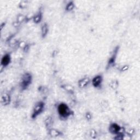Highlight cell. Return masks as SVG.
I'll return each instance as SVG.
<instances>
[{
    "label": "cell",
    "mask_w": 140,
    "mask_h": 140,
    "mask_svg": "<svg viewBox=\"0 0 140 140\" xmlns=\"http://www.w3.org/2000/svg\"><path fill=\"white\" fill-rule=\"evenodd\" d=\"M58 111L59 115L60 116L61 118H67L71 115V111L68 106L64 104V103H61L58 106Z\"/></svg>",
    "instance_id": "cell-1"
},
{
    "label": "cell",
    "mask_w": 140,
    "mask_h": 140,
    "mask_svg": "<svg viewBox=\"0 0 140 140\" xmlns=\"http://www.w3.org/2000/svg\"><path fill=\"white\" fill-rule=\"evenodd\" d=\"M32 82V76L29 73H26L22 77L20 86L22 90H25L31 84Z\"/></svg>",
    "instance_id": "cell-2"
},
{
    "label": "cell",
    "mask_w": 140,
    "mask_h": 140,
    "mask_svg": "<svg viewBox=\"0 0 140 140\" xmlns=\"http://www.w3.org/2000/svg\"><path fill=\"white\" fill-rule=\"evenodd\" d=\"M44 108V104L43 102H38L35 105L33 109V112L32 114V118L33 119L36 118L37 117L41 114Z\"/></svg>",
    "instance_id": "cell-3"
},
{
    "label": "cell",
    "mask_w": 140,
    "mask_h": 140,
    "mask_svg": "<svg viewBox=\"0 0 140 140\" xmlns=\"http://www.w3.org/2000/svg\"><path fill=\"white\" fill-rule=\"evenodd\" d=\"M121 127L119 126L116 123H112L110 125V128H109V131L112 134H115L117 135V134L119 133L121 130Z\"/></svg>",
    "instance_id": "cell-4"
},
{
    "label": "cell",
    "mask_w": 140,
    "mask_h": 140,
    "mask_svg": "<svg viewBox=\"0 0 140 140\" xmlns=\"http://www.w3.org/2000/svg\"><path fill=\"white\" fill-rule=\"evenodd\" d=\"M102 82V77L101 75L96 76L94 77L92 80V84L93 86L95 88L99 87L101 85Z\"/></svg>",
    "instance_id": "cell-5"
},
{
    "label": "cell",
    "mask_w": 140,
    "mask_h": 140,
    "mask_svg": "<svg viewBox=\"0 0 140 140\" xmlns=\"http://www.w3.org/2000/svg\"><path fill=\"white\" fill-rule=\"evenodd\" d=\"M90 83V79L88 77H85L78 81V87L80 88H84L87 87Z\"/></svg>",
    "instance_id": "cell-6"
},
{
    "label": "cell",
    "mask_w": 140,
    "mask_h": 140,
    "mask_svg": "<svg viewBox=\"0 0 140 140\" xmlns=\"http://www.w3.org/2000/svg\"><path fill=\"white\" fill-rule=\"evenodd\" d=\"M118 48H116L115 53L113 54V55L111 57V58L109 59V61L108 62V65H107V67L110 68L111 66L115 65V62H116V56L117 55V53H118Z\"/></svg>",
    "instance_id": "cell-7"
},
{
    "label": "cell",
    "mask_w": 140,
    "mask_h": 140,
    "mask_svg": "<svg viewBox=\"0 0 140 140\" xmlns=\"http://www.w3.org/2000/svg\"><path fill=\"white\" fill-rule=\"evenodd\" d=\"M1 102L3 105L7 106L10 102V97L7 94H3L1 98Z\"/></svg>",
    "instance_id": "cell-8"
},
{
    "label": "cell",
    "mask_w": 140,
    "mask_h": 140,
    "mask_svg": "<svg viewBox=\"0 0 140 140\" xmlns=\"http://www.w3.org/2000/svg\"><path fill=\"white\" fill-rule=\"evenodd\" d=\"M10 56L9 54H5L3 56L2 60H1V65L3 66H7L10 63Z\"/></svg>",
    "instance_id": "cell-9"
},
{
    "label": "cell",
    "mask_w": 140,
    "mask_h": 140,
    "mask_svg": "<svg viewBox=\"0 0 140 140\" xmlns=\"http://www.w3.org/2000/svg\"><path fill=\"white\" fill-rule=\"evenodd\" d=\"M49 134L51 137H58L62 135V133L58 130L54 129H50L49 130Z\"/></svg>",
    "instance_id": "cell-10"
},
{
    "label": "cell",
    "mask_w": 140,
    "mask_h": 140,
    "mask_svg": "<svg viewBox=\"0 0 140 140\" xmlns=\"http://www.w3.org/2000/svg\"><path fill=\"white\" fill-rule=\"evenodd\" d=\"M42 19V13L41 12H39L33 16V20L35 23L38 24L39 22H41Z\"/></svg>",
    "instance_id": "cell-11"
},
{
    "label": "cell",
    "mask_w": 140,
    "mask_h": 140,
    "mask_svg": "<svg viewBox=\"0 0 140 140\" xmlns=\"http://www.w3.org/2000/svg\"><path fill=\"white\" fill-rule=\"evenodd\" d=\"M48 32V26L47 24H44L43 25L41 28V33L43 38H44L47 36Z\"/></svg>",
    "instance_id": "cell-12"
},
{
    "label": "cell",
    "mask_w": 140,
    "mask_h": 140,
    "mask_svg": "<svg viewBox=\"0 0 140 140\" xmlns=\"http://www.w3.org/2000/svg\"><path fill=\"white\" fill-rule=\"evenodd\" d=\"M53 121L52 118H51V117H48L45 121V126H46V127L48 129L50 128L51 125H52V124H53Z\"/></svg>",
    "instance_id": "cell-13"
},
{
    "label": "cell",
    "mask_w": 140,
    "mask_h": 140,
    "mask_svg": "<svg viewBox=\"0 0 140 140\" xmlns=\"http://www.w3.org/2000/svg\"><path fill=\"white\" fill-rule=\"evenodd\" d=\"M109 86L112 88L113 90H116L118 88L119 86V82L117 81V80H115V81H112V82H110L109 84Z\"/></svg>",
    "instance_id": "cell-14"
},
{
    "label": "cell",
    "mask_w": 140,
    "mask_h": 140,
    "mask_svg": "<svg viewBox=\"0 0 140 140\" xmlns=\"http://www.w3.org/2000/svg\"><path fill=\"white\" fill-rule=\"evenodd\" d=\"M74 8H75V4H74L73 2L71 1L68 2L67 4L65 9L67 11H68V12H70V11L74 9Z\"/></svg>",
    "instance_id": "cell-15"
},
{
    "label": "cell",
    "mask_w": 140,
    "mask_h": 140,
    "mask_svg": "<svg viewBox=\"0 0 140 140\" xmlns=\"http://www.w3.org/2000/svg\"><path fill=\"white\" fill-rule=\"evenodd\" d=\"M64 89L68 91V92H70V93H73V91H74V89H73V87L71 86V85H64V86L63 87Z\"/></svg>",
    "instance_id": "cell-16"
},
{
    "label": "cell",
    "mask_w": 140,
    "mask_h": 140,
    "mask_svg": "<svg viewBox=\"0 0 140 140\" xmlns=\"http://www.w3.org/2000/svg\"><path fill=\"white\" fill-rule=\"evenodd\" d=\"M101 106L104 110L106 109V108L108 107V103L107 102V101L105 100L102 101L101 103Z\"/></svg>",
    "instance_id": "cell-17"
},
{
    "label": "cell",
    "mask_w": 140,
    "mask_h": 140,
    "mask_svg": "<svg viewBox=\"0 0 140 140\" xmlns=\"http://www.w3.org/2000/svg\"><path fill=\"white\" fill-rule=\"evenodd\" d=\"M96 135H97V134L95 130H94L93 129L91 130H90V137L92 139H95L96 138Z\"/></svg>",
    "instance_id": "cell-18"
},
{
    "label": "cell",
    "mask_w": 140,
    "mask_h": 140,
    "mask_svg": "<svg viewBox=\"0 0 140 140\" xmlns=\"http://www.w3.org/2000/svg\"><path fill=\"white\" fill-rule=\"evenodd\" d=\"M135 133V130H134L133 129H130L127 131V134L129 135H133V134Z\"/></svg>",
    "instance_id": "cell-19"
},
{
    "label": "cell",
    "mask_w": 140,
    "mask_h": 140,
    "mask_svg": "<svg viewBox=\"0 0 140 140\" xmlns=\"http://www.w3.org/2000/svg\"><path fill=\"white\" fill-rule=\"evenodd\" d=\"M27 4V1H21L20 2V3H19V7H21V8H24L25 7L26 5Z\"/></svg>",
    "instance_id": "cell-20"
},
{
    "label": "cell",
    "mask_w": 140,
    "mask_h": 140,
    "mask_svg": "<svg viewBox=\"0 0 140 140\" xmlns=\"http://www.w3.org/2000/svg\"><path fill=\"white\" fill-rule=\"evenodd\" d=\"M129 68V65H124L121 68V71H127Z\"/></svg>",
    "instance_id": "cell-21"
},
{
    "label": "cell",
    "mask_w": 140,
    "mask_h": 140,
    "mask_svg": "<svg viewBox=\"0 0 140 140\" xmlns=\"http://www.w3.org/2000/svg\"><path fill=\"white\" fill-rule=\"evenodd\" d=\"M85 118H87L88 121H90L91 119V115L90 113H87L86 115H85Z\"/></svg>",
    "instance_id": "cell-22"
}]
</instances>
